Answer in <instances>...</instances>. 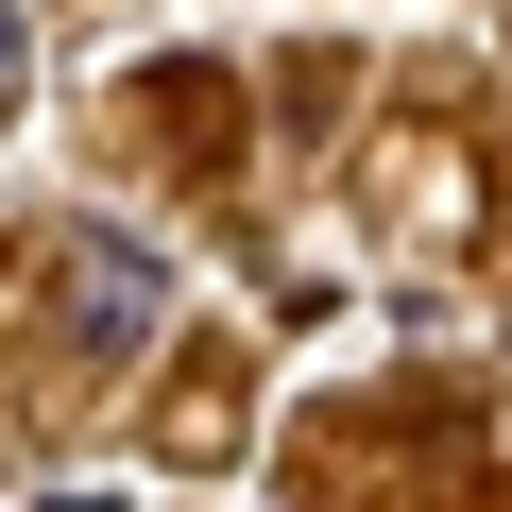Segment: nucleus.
I'll return each instance as SVG.
<instances>
[{
	"instance_id": "obj_1",
	"label": "nucleus",
	"mask_w": 512,
	"mask_h": 512,
	"mask_svg": "<svg viewBox=\"0 0 512 512\" xmlns=\"http://www.w3.org/2000/svg\"><path fill=\"white\" fill-rule=\"evenodd\" d=\"M52 342H69V359L171 342V256H154L137 222H69V239H52Z\"/></svg>"
},
{
	"instance_id": "obj_2",
	"label": "nucleus",
	"mask_w": 512,
	"mask_h": 512,
	"mask_svg": "<svg viewBox=\"0 0 512 512\" xmlns=\"http://www.w3.org/2000/svg\"><path fill=\"white\" fill-rule=\"evenodd\" d=\"M18 86H35V18L0 0V103H18Z\"/></svg>"
}]
</instances>
